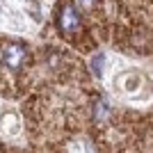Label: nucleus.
<instances>
[{
	"label": "nucleus",
	"mask_w": 153,
	"mask_h": 153,
	"mask_svg": "<svg viewBox=\"0 0 153 153\" xmlns=\"http://www.w3.org/2000/svg\"><path fill=\"white\" fill-rule=\"evenodd\" d=\"M2 126H5V130H9V133H16L19 130V117H16V112H9V114L2 117Z\"/></svg>",
	"instance_id": "obj_5"
},
{
	"label": "nucleus",
	"mask_w": 153,
	"mask_h": 153,
	"mask_svg": "<svg viewBox=\"0 0 153 153\" xmlns=\"http://www.w3.org/2000/svg\"><path fill=\"white\" fill-rule=\"evenodd\" d=\"M57 25L62 32H76L78 27H80V14H78V9L73 5H62V9H59V16H57Z\"/></svg>",
	"instance_id": "obj_3"
},
{
	"label": "nucleus",
	"mask_w": 153,
	"mask_h": 153,
	"mask_svg": "<svg viewBox=\"0 0 153 153\" xmlns=\"http://www.w3.org/2000/svg\"><path fill=\"white\" fill-rule=\"evenodd\" d=\"M76 2H78V5H80V7H89L91 2H94V0H76Z\"/></svg>",
	"instance_id": "obj_7"
},
{
	"label": "nucleus",
	"mask_w": 153,
	"mask_h": 153,
	"mask_svg": "<svg viewBox=\"0 0 153 153\" xmlns=\"http://www.w3.org/2000/svg\"><path fill=\"white\" fill-rule=\"evenodd\" d=\"M25 57H27V48L23 44H7V46H2V51H0V62L9 71L21 69L23 62H25Z\"/></svg>",
	"instance_id": "obj_2"
},
{
	"label": "nucleus",
	"mask_w": 153,
	"mask_h": 153,
	"mask_svg": "<svg viewBox=\"0 0 153 153\" xmlns=\"http://www.w3.org/2000/svg\"><path fill=\"white\" fill-rule=\"evenodd\" d=\"M108 114H110V103L105 101V98L96 101V108H94V117H96V121H103V119H105Z\"/></svg>",
	"instance_id": "obj_4"
},
{
	"label": "nucleus",
	"mask_w": 153,
	"mask_h": 153,
	"mask_svg": "<svg viewBox=\"0 0 153 153\" xmlns=\"http://www.w3.org/2000/svg\"><path fill=\"white\" fill-rule=\"evenodd\" d=\"M103 66H105V53H96L94 59H91V71H94L96 78L103 76Z\"/></svg>",
	"instance_id": "obj_6"
},
{
	"label": "nucleus",
	"mask_w": 153,
	"mask_h": 153,
	"mask_svg": "<svg viewBox=\"0 0 153 153\" xmlns=\"http://www.w3.org/2000/svg\"><path fill=\"white\" fill-rule=\"evenodd\" d=\"M112 87H114L117 94L126 96V98H133V96H137L140 89H144V76H142L140 71H135V69L121 71V73L114 76Z\"/></svg>",
	"instance_id": "obj_1"
}]
</instances>
